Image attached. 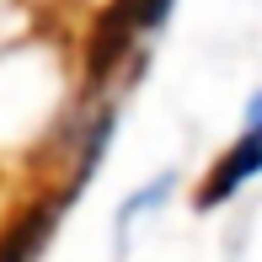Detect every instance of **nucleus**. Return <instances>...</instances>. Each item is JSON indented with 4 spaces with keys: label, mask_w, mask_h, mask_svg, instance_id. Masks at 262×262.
<instances>
[{
    "label": "nucleus",
    "mask_w": 262,
    "mask_h": 262,
    "mask_svg": "<svg viewBox=\"0 0 262 262\" xmlns=\"http://www.w3.org/2000/svg\"><path fill=\"white\" fill-rule=\"evenodd\" d=\"M171 187H177V177H171V171H166V177H161V182H150V187H145V193H134V198H123V209H118V235H123V230H128V225H134V220H139V214H145V209H156V204H161V198H166V193H171Z\"/></svg>",
    "instance_id": "obj_2"
},
{
    "label": "nucleus",
    "mask_w": 262,
    "mask_h": 262,
    "mask_svg": "<svg viewBox=\"0 0 262 262\" xmlns=\"http://www.w3.org/2000/svg\"><path fill=\"white\" fill-rule=\"evenodd\" d=\"M252 177H262V97H252V107H246V128L235 134V145L225 150V156L209 166V177L198 182L193 209H198V214H209V209L230 204V198L241 193Z\"/></svg>",
    "instance_id": "obj_1"
}]
</instances>
